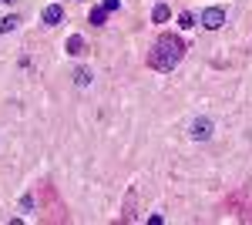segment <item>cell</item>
<instances>
[{"mask_svg":"<svg viewBox=\"0 0 252 225\" xmlns=\"http://www.w3.org/2000/svg\"><path fill=\"white\" fill-rule=\"evenodd\" d=\"M108 14H111V10H104V3H101V7H94V10H91V24H97V27H101V24L108 20Z\"/></svg>","mask_w":252,"mask_h":225,"instance_id":"obj_7","label":"cell"},{"mask_svg":"<svg viewBox=\"0 0 252 225\" xmlns=\"http://www.w3.org/2000/svg\"><path fill=\"white\" fill-rule=\"evenodd\" d=\"M67 54H71V57H81V54H84V37H81V34L67 37Z\"/></svg>","mask_w":252,"mask_h":225,"instance_id":"obj_5","label":"cell"},{"mask_svg":"<svg viewBox=\"0 0 252 225\" xmlns=\"http://www.w3.org/2000/svg\"><path fill=\"white\" fill-rule=\"evenodd\" d=\"M198 20H202V27H205V31H219V27L225 24V10H222V7H205Z\"/></svg>","mask_w":252,"mask_h":225,"instance_id":"obj_2","label":"cell"},{"mask_svg":"<svg viewBox=\"0 0 252 225\" xmlns=\"http://www.w3.org/2000/svg\"><path fill=\"white\" fill-rule=\"evenodd\" d=\"M185 57V44H182V37H175V34H161V37L155 40V47H152V67L155 71H172V67H178V61Z\"/></svg>","mask_w":252,"mask_h":225,"instance_id":"obj_1","label":"cell"},{"mask_svg":"<svg viewBox=\"0 0 252 225\" xmlns=\"http://www.w3.org/2000/svg\"><path fill=\"white\" fill-rule=\"evenodd\" d=\"M178 27H182V31H189V27H195V14H192V10L178 14Z\"/></svg>","mask_w":252,"mask_h":225,"instance_id":"obj_8","label":"cell"},{"mask_svg":"<svg viewBox=\"0 0 252 225\" xmlns=\"http://www.w3.org/2000/svg\"><path fill=\"white\" fill-rule=\"evenodd\" d=\"M64 20V7L61 3H47L44 7V24H61Z\"/></svg>","mask_w":252,"mask_h":225,"instance_id":"obj_4","label":"cell"},{"mask_svg":"<svg viewBox=\"0 0 252 225\" xmlns=\"http://www.w3.org/2000/svg\"><path fill=\"white\" fill-rule=\"evenodd\" d=\"M152 17H155V24H165V20H168V7H165V3H158L155 10H152Z\"/></svg>","mask_w":252,"mask_h":225,"instance_id":"obj_9","label":"cell"},{"mask_svg":"<svg viewBox=\"0 0 252 225\" xmlns=\"http://www.w3.org/2000/svg\"><path fill=\"white\" fill-rule=\"evenodd\" d=\"M121 7V0H104V10H118Z\"/></svg>","mask_w":252,"mask_h":225,"instance_id":"obj_10","label":"cell"},{"mask_svg":"<svg viewBox=\"0 0 252 225\" xmlns=\"http://www.w3.org/2000/svg\"><path fill=\"white\" fill-rule=\"evenodd\" d=\"M0 3H10V0H0Z\"/></svg>","mask_w":252,"mask_h":225,"instance_id":"obj_11","label":"cell"},{"mask_svg":"<svg viewBox=\"0 0 252 225\" xmlns=\"http://www.w3.org/2000/svg\"><path fill=\"white\" fill-rule=\"evenodd\" d=\"M91 67H78V71H74V84H78V88H88V84H91Z\"/></svg>","mask_w":252,"mask_h":225,"instance_id":"obj_6","label":"cell"},{"mask_svg":"<svg viewBox=\"0 0 252 225\" xmlns=\"http://www.w3.org/2000/svg\"><path fill=\"white\" fill-rule=\"evenodd\" d=\"M192 138H198V141L212 138V121H209V118H195L192 121Z\"/></svg>","mask_w":252,"mask_h":225,"instance_id":"obj_3","label":"cell"}]
</instances>
